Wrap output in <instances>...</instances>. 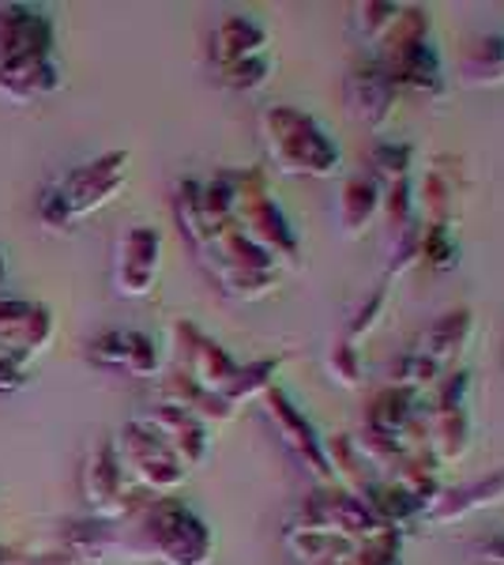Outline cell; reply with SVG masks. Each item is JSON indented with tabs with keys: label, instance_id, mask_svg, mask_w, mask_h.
I'll return each mask as SVG.
<instances>
[{
	"label": "cell",
	"instance_id": "7a4b0ae2",
	"mask_svg": "<svg viewBox=\"0 0 504 565\" xmlns=\"http://www.w3.org/2000/svg\"><path fill=\"white\" fill-rule=\"evenodd\" d=\"M64 72L57 61V23L31 4H0V98L31 106L57 95Z\"/></svg>",
	"mask_w": 504,
	"mask_h": 565
},
{
	"label": "cell",
	"instance_id": "8fae6325",
	"mask_svg": "<svg viewBox=\"0 0 504 565\" xmlns=\"http://www.w3.org/2000/svg\"><path fill=\"white\" fill-rule=\"evenodd\" d=\"M31 385V366L20 359H8V354H0V396H8V392H20Z\"/></svg>",
	"mask_w": 504,
	"mask_h": 565
},
{
	"label": "cell",
	"instance_id": "4fadbf2b",
	"mask_svg": "<svg viewBox=\"0 0 504 565\" xmlns=\"http://www.w3.org/2000/svg\"><path fill=\"white\" fill-rule=\"evenodd\" d=\"M4 271H8V268H4V253H0V282H4Z\"/></svg>",
	"mask_w": 504,
	"mask_h": 565
},
{
	"label": "cell",
	"instance_id": "30bf717a",
	"mask_svg": "<svg viewBox=\"0 0 504 565\" xmlns=\"http://www.w3.org/2000/svg\"><path fill=\"white\" fill-rule=\"evenodd\" d=\"M264 45V31L249 20H242V15H230L226 23H218L215 31V45H211V53H215V65L218 68H230V65H242V61H249L260 53Z\"/></svg>",
	"mask_w": 504,
	"mask_h": 565
},
{
	"label": "cell",
	"instance_id": "52a82bcc",
	"mask_svg": "<svg viewBox=\"0 0 504 565\" xmlns=\"http://www.w3.org/2000/svg\"><path fill=\"white\" fill-rule=\"evenodd\" d=\"M79 494H84L90 516L98 521H114L128 501V482L121 476V463H117L114 441H98L95 449L87 452L84 471H79Z\"/></svg>",
	"mask_w": 504,
	"mask_h": 565
},
{
	"label": "cell",
	"instance_id": "7c38bea8",
	"mask_svg": "<svg viewBox=\"0 0 504 565\" xmlns=\"http://www.w3.org/2000/svg\"><path fill=\"white\" fill-rule=\"evenodd\" d=\"M20 562V551H12V546H0V565H15Z\"/></svg>",
	"mask_w": 504,
	"mask_h": 565
},
{
	"label": "cell",
	"instance_id": "ba28073f",
	"mask_svg": "<svg viewBox=\"0 0 504 565\" xmlns=\"http://www.w3.org/2000/svg\"><path fill=\"white\" fill-rule=\"evenodd\" d=\"M87 359L106 370L132 373V377H151L162 366V351L154 348L151 335L132 332V328H114V332L95 335L87 343Z\"/></svg>",
	"mask_w": 504,
	"mask_h": 565
},
{
	"label": "cell",
	"instance_id": "6da1fadb",
	"mask_svg": "<svg viewBox=\"0 0 504 565\" xmlns=\"http://www.w3.org/2000/svg\"><path fill=\"white\" fill-rule=\"evenodd\" d=\"M64 551L76 562L140 558L162 565H207L211 532L192 509L173 498L132 490L114 521H79L64 535Z\"/></svg>",
	"mask_w": 504,
	"mask_h": 565
},
{
	"label": "cell",
	"instance_id": "5b68a950",
	"mask_svg": "<svg viewBox=\"0 0 504 565\" xmlns=\"http://www.w3.org/2000/svg\"><path fill=\"white\" fill-rule=\"evenodd\" d=\"M57 340V317L50 306L31 298H0V354L26 366L42 359Z\"/></svg>",
	"mask_w": 504,
	"mask_h": 565
},
{
	"label": "cell",
	"instance_id": "9c48e42d",
	"mask_svg": "<svg viewBox=\"0 0 504 565\" xmlns=\"http://www.w3.org/2000/svg\"><path fill=\"white\" fill-rule=\"evenodd\" d=\"M148 430L159 437L162 445L178 457L181 468H196L204 463L207 457V426L200 418H192L189 412L181 407H170V404H159L154 412H148L140 418Z\"/></svg>",
	"mask_w": 504,
	"mask_h": 565
},
{
	"label": "cell",
	"instance_id": "8992f818",
	"mask_svg": "<svg viewBox=\"0 0 504 565\" xmlns=\"http://www.w3.org/2000/svg\"><path fill=\"white\" fill-rule=\"evenodd\" d=\"M162 268V238L151 226H132L121 242H117V264H114V282L117 295L125 298H148L159 282Z\"/></svg>",
	"mask_w": 504,
	"mask_h": 565
},
{
	"label": "cell",
	"instance_id": "3957f363",
	"mask_svg": "<svg viewBox=\"0 0 504 565\" xmlns=\"http://www.w3.org/2000/svg\"><path fill=\"white\" fill-rule=\"evenodd\" d=\"M125 181H128V151H106L98 159L84 162V167H72L39 200V223L53 234L76 231L87 215L114 204L117 193L125 189Z\"/></svg>",
	"mask_w": 504,
	"mask_h": 565
},
{
	"label": "cell",
	"instance_id": "277c9868",
	"mask_svg": "<svg viewBox=\"0 0 504 565\" xmlns=\"http://www.w3.org/2000/svg\"><path fill=\"white\" fill-rule=\"evenodd\" d=\"M114 452H117V463H121L125 482H132V490H140V494L167 498L170 490H178L181 482H185V468L178 463V457H173L140 418L121 426V434L114 437Z\"/></svg>",
	"mask_w": 504,
	"mask_h": 565
}]
</instances>
